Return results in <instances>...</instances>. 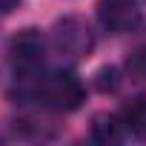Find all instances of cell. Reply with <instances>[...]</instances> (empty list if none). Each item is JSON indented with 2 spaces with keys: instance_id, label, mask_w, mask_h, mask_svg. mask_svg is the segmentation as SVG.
Here are the masks:
<instances>
[{
  "instance_id": "5b68a950",
  "label": "cell",
  "mask_w": 146,
  "mask_h": 146,
  "mask_svg": "<svg viewBox=\"0 0 146 146\" xmlns=\"http://www.w3.org/2000/svg\"><path fill=\"white\" fill-rule=\"evenodd\" d=\"M117 120H120L123 132H129V135H135V137L143 140V137H146V100H143V98L129 100V103L120 109Z\"/></svg>"
},
{
  "instance_id": "7a4b0ae2",
  "label": "cell",
  "mask_w": 146,
  "mask_h": 146,
  "mask_svg": "<svg viewBox=\"0 0 146 146\" xmlns=\"http://www.w3.org/2000/svg\"><path fill=\"white\" fill-rule=\"evenodd\" d=\"M52 40H54V49L72 60H80V57H89L92 49H95V35H92V26L80 17H63L54 23V32H52Z\"/></svg>"
},
{
  "instance_id": "6da1fadb",
  "label": "cell",
  "mask_w": 146,
  "mask_h": 146,
  "mask_svg": "<svg viewBox=\"0 0 146 146\" xmlns=\"http://www.w3.org/2000/svg\"><path fill=\"white\" fill-rule=\"evenodd\" d=\"M35 95L43 106L54 109V112H75L83 98H86V89L80 83V78L69 69H57V72H49V75L37 78L35 83Z\"/></svg>"
},
{
  "instance_id": "3957f363",
  "label": "cell",
  "mask_w": 146,
  "mask_h": 146,
  "mask_svg": "<svg viewBox=\"0 0 146 146\" xmlns=\"http://www.w3.org/2000/svg\"><path fill=\"white\" fill-rule=\"evenodd\" d=\"M43 52H46V43H43V35L37 29H23L12 46H9V54H12V66L20 78H35L37 69L43 63Z\"/></svg>"
},
{
  "instance_id": "277c9868",
  "label": "cell",
  "mask_w": 146,
  "mask_h": 146,
  "mask_svg": "<svg viewBox=\"0 0 146 146\" xmlns=\"http://www.w3.org/2000/svg\"><path fill=\"white\" fill-rule=\"evenodd\" d=\"M98 20L112 35L132 32L140 23L137 0H98Z\"/></svg>"
},
{
  "instance_id": "8992f818",
  "label": "cell",
  "mask_w": 146,
  "mask_h": 146,
  "mask_svg": "<svg viewBox=\"0 0 146 146\" xmlns=\"http://www.w3.org/2000/svg\"><path fill=\"white\" fill-rule=\"evenodd\" d=\"M92 137L98 143H117L123 137V126H120L117 115H98L92 123Z\"/></svg>"
},
{
  "instance_id": "52a82bcc",
  "label": "cell",
  "mask_w": 146,
  "mask_h": 146,
  "mask_svg": "<svg viewBox=\"0 0 146 146\" xmlns=\"http://www.w3.org/2000/svg\"><path fill=\"white\" fill-rule=\"evenodd\" d=\"M126 69H129V75H132L135 80H146V46L129 54V60H126Z\"/></svg>"
},
{
  "instance_id": "ba28073f",
  "label": "cell",
  "mask_w": 146,
  "mask_h": 146,
  "mask_svg": "<svg viewBox=\"0 0 146 146\" xmlns=\"http://www.w3.org/2000/svg\"><path fill=\"white\" fill-rule=\"evenodd\" d=\"M17 3H20V0H0V17L12 15V12L17 9Z\"/></svg>"
}]
</instances>
